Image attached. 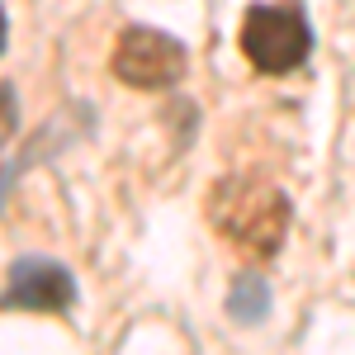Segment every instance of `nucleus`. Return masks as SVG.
<instances>
[{"label": "nucleus", "mask_w": 355, "mask_h": 355, "mask_svg": "<svg viewBox=\"0 0 355 355\" xmlns=\"http://www.w3.org/2000/svg\"><path fill=\"white\" fill-rule=\"evenodd\" d=\"M209 223L246 256H275L289 232V199L261 175H223L209 190Z\"/></svg>", "instance_id": "obj_1"}, {"label": "nucleus", "mask_w": 355, "mask_h": 355, "mask_svg": "<svg viewBox=\"0 0 355 355\" xmlns=\"http://www.w3.org/2000/svg\"><path fill=\"white\" fill-rule=\"evenodd\" d=\"M242 53L256 71L284 76L308 62L313 28H308L299 5H251L242 19Z\"/></svg>", "instance_id": "obj_2"}, {"label": "nucleus", "mask_w": 355, "mask_h": 355, "mask_svg": "<svg viewBox=\"0 0 355 355\" xmlns=\"http://www.w3.org/2000/svg\"><path fill=\"white\" fill-rule=\"evenodd\" d=\"M114 76L133 90H166L185 76V48L162 28H123L114 43Z\"/></svg>", "instance_id": "obj_3"}, {"label": "nucleus", "mask_w": 355, "mask_h": 355, "mask_svg": "<svg viewBox=\"0 0 355 355\" xmlns=\"http://www.w3.org/2000/svg\"><path fill=\"white\" fill-rule=\"evenodd\" d=\"M71 303H76L71 270H62L57 261H38V256L15 261L5 294H0V308H33V313H62Z\"/></svg>", "instance_id": "obj_4"}, {"label": "nucleus", "mask_w": 355, "mask_h": 355, "mask_svg": "<svg viewBox=\"0 0 355 355\" xmlns=\"http://www.w3.org/2000/svg\"><path fill=\"white\" fill-rule=\"evenodd\" d=\"M266 308H270V289H266V279L246 275V279H237V284H232L227 313H232L237 322H261V318H266Z\"/></svg>", "instance_id": "obj_5"}, {"label": "nucleus", "mask_w": 355, "mask_h": 355, "mask_svg": "<svg viewBox=\"0 0 355 355\" xmlns=\"http://www.w3.org/2000/svg\"><path fill=\"white\" fill-rule=\"evenodd\" d=\"M15 128H19V105H15V90H10V85H0V147L15 137Z\"/></svg>", "instance_id": "obj_6"}, {"label": "nucleus", "mask_w": 355, "mask_h": 355, "mask_svg": "<svg viewBox=\"0 0 355 355\" xmlns=\"http://www.w3.org/2000/svg\"><path fill=\"white\" fill-rule=\"evenodd\" d=\"M0 53H5V10H0Z\"/></svg>", "instance_id": "obj_7"}]
</instances>
